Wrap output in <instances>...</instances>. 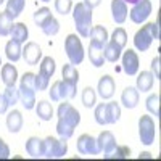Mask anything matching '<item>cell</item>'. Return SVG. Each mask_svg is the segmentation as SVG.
I'll return each mask as SVG.
<instances>
[{
  "instance_id": "7",
  "label": "cell",
  "mask_w": 161,
  "mask_h": 161,
  "mask_svg": "<svg viewBox=\"0 0 161 161\" xmlns=\"http://www.w3.org/2000/svg\"><path fill=\"white\" fill-rule=\"evenodd\" d=\"M121 68H123L124 74L127 76H136L139 73V68H140V60H139V55L136 50H123V53H121Z\"/></svg>"
},
{
  "instance_id": "18",
  "label": "cell",
  "mask_w": 161,
  "mask_h": 161,
  "mask_svg": "<svg viewBox=\"0 0 161 161\" xmlns=\"http://www.w3.org/2000/svg\"><path fill=\"white\" fill-rule=\"evenodd\" d=\"M7 129L8 132L11 134H18L21 129H23V114L19 110H11V111H7Z\"/></svg>"
},
{
  "instance_id": "15",
  "label": "cell",
  "mask_w": 161,
  "mask_h": 161,
  "mask_svg": "<svg viewBox=\"0 0 161 161\" xmlns=\"http://www.w3.org/2000/svg\"><path fill=\"white\" fill-rule=\"evenodd\" d=\"M103 47L105 45H100L97 42H92V40L89 44L87 55H89V60H90L92 66H95V68H102V66L106 63L105 61V55H103Z\"/></svg>"
},
{
  "instance_id": "2",
  "label": "cell",
  "mask_w": 161,
  "mask_h": 161,
  "mask_svg": "<svg viewBox=\"0 0 161 161\" xmlns=\"http://www.w3.org/2000/svg\"><path fill=\"white\" fill-rule=\"evenodd\" d=\"M42 152H44V158L47 159H58V158H64L68 153V140L66 139H57V137H45L42 139Z\"/></svg>"
},
{
  "instance_id": "19",
  "label": "cell",
  "mask_w": 161,
  "mask_h": 161,
  "mask_svg": "<svg viewBox=\"0 0 161 161\" xmlns=\"http://www.w3.org/2000/svg\"><path fill=\"white\" fill-rule=\"evenodd\" d=\"M155 84V76L152 71H142L137 73V79H136V89L139 92H150L153 89Z\"/></svg>"
},
{
  "instance_id": "5",
  "label": "cell",
  "mask_w": 161,
  "mask_h": 161,
  "mask_svg": "<svg viewBox=\"0 0 161 161\" xmlns=\"http://www.w3.org/2000/svg\"><path fill=\"white\" fill-rule=\"evenodd\" d=\"M57 118L58 121H63L64 124H68L74 129L80 123V113L69 103V100H63V103H60L58 110H57Z\"/></svg>"
},
{
  "instance_id": "13",
  "label": "cell",
  "mask_w": 161,
  "mask_h": 161,
  "mask_svg": "<svg viewBox=\"0 0 161 161\" xmlns=\"http://www.w3.org/2000/svg\"><path fill=\"white\" fill-rule=\"evenodd\" d=\"M139 90L136 89V87H132V86H129V87H126L123 92H121V105L124 106V108H127V110H134L136 106L139 105V100H140V95H139Z\"/></svg>"
},
{
  "instance_id": "12",
  "label": "cell",
  "mask_w": 161,
  "mask_h": 161,
  "mask_svg": "<svg viewBox=\"0 0 161 161\" xmlns=\"http://www.w3.org/2000/svg\"><path fill=\"white\" fill-rule=\"evenodd\" d=\"M111 18L116 24H124L129 15V7L124 0H111Z\"/></svg>"
},
{
  "instance_id": "37",
  "label": "cell",
  "mask_w": 161,
  "mask_h": 161,
  "mask_svg": "<svg viewBox=\"0 0 161 161\" xmlns=\"http://www.w3.org/2000/svg\"><path fill=\"white\" fill-rule=\"evenodd\" d=\"M3 95L10 106H15L19 102V90L16 89V86H7L3 90Z\"/></svg>"
},
{
  "instance_id": "49",
  "label": "cell",
  "mask_w": 161,
  "mask_h": 161,
  "mask_svg": "<svg viewBox=\"0 0 161 161\" xmlns=\"http://www.w3.org/2000/svg\"><path fill=\"white\" fill-rule=\"evenodd\" d=\"M40 2H44V3H47V2H50V0H40Z\"/></svg>"
},
{
  "instance_id": "47",
  "label": "cell",
  "mask_w": 161,
  "mask_h": 161,
  "mask_svg": "<svg viewBox=\"0 0 161 161\" xmlns=\"http://www.w3.org/2000/svg\"><path fill=\"white\" fill-rule=\"evenodd\" d=\"M124 2H126L127 5H134V3H137L139 0H124Z\"/></svg>"
},
{
  "instance_id": "10",
  "label": "cell",
  "mask_w": 161,
  "mask_h": 161,
  "mask_svg": "<svg viewBox=\"0 0 161 161\" xmlns=\"http://www.w3.org/2000/svg\"><path fill=\"white\" fill-rule=\"evenodd\" d=\"M23 60L29 66L37 64L40 60H42V48H40L36 42L28 40L26 44H23Z\"/></svg>"
},
{
  "instance_id": "36",
  "label": "cell",
  "mask_w": 161,
  "mask_h": 161,
  "mask_svg": "<svg viewBox=\"0 0 161 161\" xmlns=\"http://www.w3.org/2000/svg\"><path fill=\"white\" fill-rule=\"evenodd\" d=\"M40 29H42V32H44L45 36L53 37V36H57V34L60 32V21H58L55 16H52Z\"/></svg>"
},
{
  "instance_id": "38",
  "label": "cell",
  "mask_w": 161,
  "mask_h": 161,
  "mask_svg": "<svg viewBox=\"0 0 161 161\" xmlns=\"http://www.w3.org/2000/svg\"><path fill=\"white\" fill-rule=\"evenodd\" d=\"M34 84H36V90H39V92L47 90V89L50 87V77L39 71V73L36 74V77H34Z\"/></svg>"
},
{
  "instance_id": "22",
  "label": "cell",
  "mask_w": 161,
  "mask_h": 161,
  "mask_svg": "<svg viewBox=\"0 0 161 161\" xmlns=\"http://www.w3.org/2000/svg\"><path fill=\"white\" fill-rule=\"evenodd\" d=\"M121 118V105L118 102L105 103V119L106 124H116Z\"/></svg>"
},
{
  "instance_id": "17",
  "label": "cell",
  "mask_w": 161,
  "mask_h": 161,
  "mask_svg": "<svg viewBox=\"0 0 161 161\" xmlns=\"http://www.w3.org/2000/svg\"><path fill=\"white\" fill-rule=\"evenodd\" d=\"M97 143H98L100 153H103V155L110 153V152L114 148V147L118 145L114 136H113L110 130H102V132H100V136L97 137Z\"/></svg>"
},
{
  "instance_id": "31",
  "label": "cell",
  "mask_w": 161,
  "mask_h": 161,
  "mask_svg": "<svg viewBox=\"0 0 161 161\" xmlns=\"http://www.w3.org/2000/svg\"><path fill=\"white\" fill-rule=\"evenodd\" d=\"M80 100H82V105L86 106V108H93V106L97 105V92L95 89H92V87H84L82 90V95H80Z\"/></svg>"
},
{
  "instance_id": "1",
  "label": "cell",
  "mask_w": 161,
  "mask_h": 161,
  "mask_svg": "<svg viewBox=\"0 0 161 161\" xmlns=\"http://www.w3.org/2000/svg\"><path fill=\"white\" fill-rule=\"evenodd\" d=\"M71 15L76 24V31L79 37H89L90 29H92V18H93V10L89 8L84 2H77L73 10Z\"/></svg>"
},
{
  "instance_id": "45",
  "label": "cell",
  "mask_w": 161,
  "mask_h": 161,
  "mask_svg": "<svg viewBox=\"0 0 161 161\" xmlns=\"http://www.w3.org/2000/svg\"><path fill=\"white\" fill-rule=\"evenodd\" d=\"M84 3L89 7V8H97V7H100V3H102V0H84Z\"/></svg>"
},
{
  "instance_id": "40",
  "label": "cell",
  "mask_w": 161,
  "mask_h": 161,
  "mask_svg": "<svg viewBox=\"0 0 161 161\" xmlns=\"http://www.w3.org/2000/svg\"><path fill=\"white\" fill-rule=\"evenodd\" d=\"M93 118L95 123L100 126H106V119H105V103H98L93 106Z\"/></svg>"
},
{
  "instance_id": "20",
  "label": "cell",
  "mask_w": 161,
  "mask_h": 161,
  "mask_svg": "<svg viewBox=\"0 0 161 161\" xmlns=\"http://www.w3.org/2000/svg\"><path fill=\"white\" fill-rule=\"evenodd\" d=\"M5 55L10 63H16L23 58V44L16 42V40H8L5 45Z\"/></svg>"
},
{
  "instance_id": "6",
  "label": "cell",
  "mask_w": 161,
  "mask_h": 161,
  "mask_svg": "<svg viewBox=\"0 0 161 161\" xmlns=\"http://www.w3.org/2000/svg\"><path fill=\"white\" fill-rule=\"evenodd\" d=\"M153 11V5H152V0H139L137 3H134L132 8L129 10V18L134 24H143L148 16L152 15Z\"/></svg>"
},
{
  "instance_id": "48",
  "label": "cell",
  "mask_w": 161,
  "mask_h": 161,
  "mask_svg": "<svg viewBox=\"0 0 161 161\" xmlns=\"http://www.w3.org/2000/svg\"><path fill=\"white\" fill-rule=\"evenodd\" d=\"M5 2H7V0H0V5H3Z\"/></svg>"
},
{
  "instance_id": "3",
  "label": "cell",
  "mask_w": 161,
  "mask_h": 161,
  "mask_svg": "<svg viewBox=\"0 0 161 161\" xmlns=\"http://www.w3.org/2000/svg\"><path fill=\"white\" fill-rule=\"evenodd\" d=\"M64 53L68 57V61L74 66L80 64L84 61L86 52H84V45L82 40L77 34H68L64 39Z\"/></svg>"
},
{
  "instance_id": "14",
  "label": "cell",
  "mask_w": 161,
  "mask_h": 161,
  "mask_svg": "<svg viewBox=\"0 0 161 161\" xmlns=\"http://www.w3.org/2000/svg\"><path fill=\"white\" fill-rule=\"evenodd\" d=\"M18 90H19V102L23 103L24 106V110H34V106H36V89L34 87H28V86H18Z\"/></svg>"
},
{
  "instance_id": "26",
  "label": "cell",
  "mask_w": 161,
  "mask_h": 161,
  "mask_svg": "<svg viewBox=\"0 0 161 161\" xmlns=\"http://www.w3.org/2000/svg\"><path fill=\"white\" fill-rule=\"evenodd\" d=\"M24 7H26V0H7L5 2V13L7 15L15 21L21 13H23V10H24Z\"/></svg>"
},
{
  "instance_id": "46",
  "label": "cell",
  "mask_w": 161,
  "mask_h": 161,
  "mask_svg": "<svg viewBox=\"0 0 161 161\" xmlns=\"http://www.w3.org/2000/svg\"><path fill=\"white\" fill-rule=\"evenodd\" d=\"M142 158H143V159H152L153 156H152L150 152H142V153L139 155V159H142Z\"/></svg>"
},
{
  "instance_id": "42",
  "label": "cell",
  "mask_w": 161,
  "mask_h": 161,
  "mask_svg": "<svg viewBox=\"0 0 161 161\" xmlns=\"http://www.w3.org/2000/svg\"><path fill=\"white\" fill-rule=\"evenodd\" d=\"M150 68H152V73H153L155 79L159 80V79H161V58H159V55H156V57L152 60Z\"/></svg>"
},
{
  "instance_id": "34",
  "label": "cell",
  "mask_w": 161,
  "mask_h": 161,
  "mask_svg": "<svg viewBox=\"0 0 161 161\" xmlns=\"http://www.w3.org/2000/svg\"><path fill=\"white\" fill-rule=\"evenodd\" d=\"M110 40H113L116 45H119L121 48L124 50V47L127 45V32H126V29L121 28V26H119V28H116V29L111 32Z\"/></svg>"
},
{
  "instance_id": "43",
  "label": "cell",
  "mask_w": 161,
  "mask_h": 161,
  "mask_svg": "<svg viewBox=\"0 0 161 161\" xmlns=\"http://www.w3.org/2000/svg\"><path fill=\"white\" fill-rule=\"evenodd\" d=\"M8 158H10V147L0 137V159H8Z\"/></svg>"
},
{
  "instance_id": "24",
  "label": "cell",
  "mask_w": 161,
  "mask_h": 161,
  "mask_svg": "<svg viewBox=\"0 0 161 161\" xmlns=\"http://www.w3.org/2000/svg\"><path fill=\"white\" fill-rule=\"evenodd\" d=\"M10 37L11 40H16V42L19 44H26L29 39V29L28 26H26L24 23H15L11 28V32H10Z\"/></svg>"
},
{
  "instance_id": "33",
  "label": "cell",
  "mask_w": 161,
  "mask_h": 161,
  "mask_svg": "<svg viewBox=\"0 0 161 161\" xmlns=\"http://www.w3.org/2000/svg\"><path fill=\"white\" fill-rule=\"evenodd\" d=\"M39 71H40V73H44V74L48 76V77H53V74H55V71H57L55 60H53L52 57H44L42 60H40Z\"/></svg>"
},
{
  "instance_id": "23",
  "label": "cell",
  "mask_w": 161,
  "mask_h": 161,
  "mask_svg": "<svg viewBox=\"0 0 161 161\" xmlns=\"http://www.w3.org/2000/svg\"><path fill=\"white\" fill-rule=\"evenodd\" d=\"M121 53H123V48L119 45H116L113 40L108 39V42L105 44L103 47V55H105V61L108 63H116L121 58Z\"/></svg>"
},
{
  "instance_id": "21",
  "label": "cell",
  "mask_w": 161,
  "mask_h": 161,
  "mask_svg": "<svg viewBox=\"0 0 161 161\" xmlns=\"http://www.w3.org/2000/svg\"><path fill=\"white\" fill-rule=\"evenodd\" d=\"M26 153L31 158H44V152H42V139H39L36 136L29 137L24 143Z\"/></svg>"
},
{
  "instance_id": "25",
  "label": "cell",
  "mask_w": 161,
  "mask_h": 161,
  "mask_svg": "<svg viewBox=\"0 0 161 161\" xmlns=\"http://www.w3.org/2000/svg\"><path fill=\"white\" fill-rule=\"evenodd\" d=\"M34 110H36V114L40 121H50L53 118V106L52 103H48L47 100H39L36 102V106H34Z\"/></svg>"
},
{
  "instance_id": "8",
  "label": "cell",
  "mask_w": 161,
  "mask_h": 161,
  "mask_svg": "<svg viewBox=\"0 0 161 161\" xmlns=\"http://www.w3.org/2000/svg\"><path fill=\"white\" fill-rule=\"evenodd\" d=\"M153 40L155 39H153L152 31H150V23H147L134 34V47H136V50H139V52H147L152 47Z\"/></svg>"
},
{
  "instance_id": "39",
  "label": "cell",
  "mask_w": 161,
  "mask_h": 161,
  "mask_svg": "<svg viewBox=\"0 0 161 161\" xmlns=\"http://www.w3.org/2000/svg\"><path fill=\"white\" fill-rule=\"evenodd\" d=\"M73 7H74L73 0H55V10H57V13H60L63 16L69 15Z\"/></svg>"
},
{
  "instance_id": "29",
  "label": "cell",
  "mask_w": 161,
  "mask_h": 161,
  "mask_svg": "<svg viewBox=\"0 0 161 161\" xmlns=\"http://www.w3.org/2000/svg\"><path fill=\"white\" fill-rule=\"evenodd\" d=\"M129 156H130V148L126 145H116L110 153L103 155L105 159H127Z\"/></svg>"
},
{
  "instance_id": "28",
  "label": "cell",
  "mask_w": 161,
  "mask_h": 161,
  "mask_svg": "<svg viewBox=\"0 0 161 161\" xmlns=\"http://www.w3.org/2000/svg\"><path fill=\"white\" fill-rule=\"evenodd\" d=\"M61 77H63V80H66V82L77 84V82H79V73H77V68H76L74 64H71V63L63 64V68H61Z\"/></svg>"
},
{
  "instance_id": "41",
  "label": "cell",
  "mask_w": 161,
  "mask_h": 161,
  "mask_svg": "<svg viewBox=\"0 0 161 161\" xmlns=\"http://www.w3.org/2000/svg\"><path fill=\"white\" fill-rule=\"evenodd\" d=\"M47 90H48V97L52 102H61V98H60V79L55 80L52 84V87H48Z\"/></svg>"
},
{
  "instance_id": "32",
  "label": "cell",
  "mask_w": 161,
  "mask_h": 161,
  "mask_svg": "<svg viewBox=\"0 0 161 161\" xmlns=\"http://www.w3.org/2000/svg\"><path fill=\"white\" fill-rule=\"evenodd\" d=\"M52 16H53V15H52V10H50V8H47V7H42V8L36 10L32 19H34V23H36L37 28H42V26H44V24H45Z\"/></svg>"
},
{
  "instance_id": "35",
  "label": "cell",
  "mask_w": 161,
  "mask_h": 161,
  "mask_svg": "<svg viewBox=\"0 0 161 161\" xmlns=\"http://www.w3.org/2000/svg\"><path fill=\"white\" fill-rule=\"evenodd\" d=\"M13 24H15V21H13L5 11L0 13V36H2V37H8L10 32H11Z\"/></svg>"
},
{
  "instance_id": "9",
  "label": "cell",
  "mask_w": 161,
  "mask_h": 161,
  "mask_svg": "<svg viewBox=\"0 0 161 161\" xmlns=\"http://www.w3.org/2000/svg\"><path fill=\"white\" fill-rule=\"evenodd\" d=\"M76 148L80 155H100V148H98V143L97 139L89 136V134H82L77 142H76Z\"/></svg>"
},
{
  "instance_id": "16",
  "label": "cell",
  "mask_w": 161,
  "mask_h": 161,
  "mask_svg": "<svg viewBox=\"0 0 161 161\" xmlns=\"http://www.w3.org/2000/svg\"><path fill=\"white\" fill-rule=\"evenodd\" d=\"M0 77H2V82L7 86H16L18 82V69L16 66L13 63H7V64H2V68H0Z\"/></svg>"
},
{
  "instance_id": "44",
  "label": "cell",
  "mask_w": 161,
  "mask_h": 161,
  "mask_svg": "<svg viewBox=\"0 0 161 161\" xmlns=\"http://www.w3.org/2000/svg\"><path fill=\"white\" fill-rule=\"evenodd\" d=\"M8 108H10V105H8L5 95H3V93H0V114H7Z\"/></svg>"
},
{
  "instance_id": "50",
  "label": "cell",
  "mask_w": 161,
  "mask_h": 161,
  "mask_svg": "<svg viewBox=\"0 0 161 161\" xmlns=\"http://www.w3.org/2000/svg\"><path fill=\"white\" fill-rule=\"evenodd\" d=\"M0 68H2V57H0Z\"/></svg>"
},
{
  "instance_id": "27",
  "label": "cell",
  "mask_w": 161,
  "mask_h": 161,
  "mask_svg": "<svg viewBox=\"0 0 161 161\" xmlns=\"http://www.w3.org/2000/svg\"><path fill=\"white\" fill-rule=\"evenodd\" d=\"M89 37H90L92 42H97V44H100V45H105L106 42H108V39H110L106 28H105V26H100V24H98V26H92Z\"/></svg>"
},
{
  "instance_id": "4",
  "label": "cell",
  "mask_w": 161,
  "mask_h": 161,
  "mask_svg": "<svg viewBox=\"0 0 161 161\" xmlns=\"http://www.w3.org/2000/svg\"><path fill=\"white\" fill-rule=\"evenodd\" d=\"M156 137V126L150 114H142L139 118V139L145 147H150L155 143Z\"/></svg>"
},
{
  "instance_id": "11",
  "label": "cell",
  "mask_w": 161,
  "mask_h": 161,
  "mask_svg": "<svg viewBox=\"0 0 161 161\" xmlns=\"http://www.w3.org/2000/svg\"><path fill=\"white\" fill-rule=\"evenodd\" d=\"M114 89H116L114 79L110 74H105L98 79L97 93H98V97H102V100H110L114 95Z\"/></svg>"
},
{
  "instance_id": "30",
  "label": "cell",
  "mask_w": 161,
  "mask_h": 161,
  "mask_svg": "<svg viewBox=\"0 0 161 161\" xmlns=\"http://www.w3.org/2000/svg\"><path fill=\"white\" fill-rule=\"evenodd\" d=\"M145 108L152 116L155 118H159V95L155 92V93H150L145 100Z\"/></svg>"
}]
</instances>
